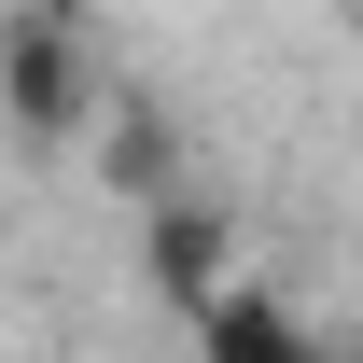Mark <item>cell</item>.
I'll list each match as a JSON object with an SVG mask.
<instances>
[{
  "label": "cell",
  "mask_w": 363,
  "mask_h": 363,
  "mask_svg": "<svg viewBox=\"0 0 363 363\" xmlns=\"http://www.w3.org/2000/svg\"><path fill=\"white\" fill-rule=\"evenodd\" d=\"M112 84H126V70L98 56L84 0H28V14H0V112H14L28 140H84Z\"/></svg>",
  "instance_id": "obj_1"
}]
</instances>
